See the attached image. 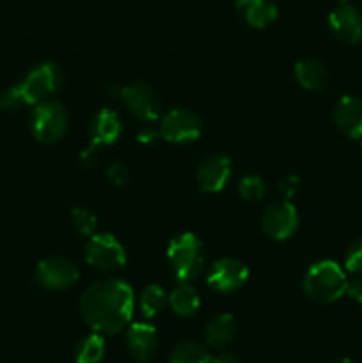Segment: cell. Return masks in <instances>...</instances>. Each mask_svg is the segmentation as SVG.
<instances>
[{
	"instance_id": "cell-30",
	"label": "cell",
	"mask_w": 362,
	"mask_h": 363,
	"mask_svg": "<svg viewBox=\"0 0 362 363\" xmlns=\"http://www.w3.org/2000/svg\"><path fill=\"white\" fill-rule=\"evenodd\" d=\"M98 149L96 145H89L87 149H84V151L80 152V163L85 167V169H89V167L94 165L96 162H98Z\"/></svg>"
},
{
	"instance_id": "cell-12",
	"label": "cell",
	"mask_w": 362,
	"mask_h": 363,
	"mask_svg": "<svg viewBox=\"0 0 362 363\" xmlns=\"http://www.w3.org/2000/svg\"><path fill=\"white\" fill-rule=\"evenodd\" d=\"M233 167L231 160L222 155L208 156L197 169V184L206 194H215L220 191L229 181Z\"/></svg>"
},
{
	"instance_id": "cell-34",
	"label": "cell",
	"mask_w": 362,
	"mask_h": 363,
	"mask_svg": "<svg viewBox=\"0 0 362 363\" xmlns=\"http://www.w3.org/2000/svg\"><path fill=\"white\" fill-rule=\"evenodd\" d=\"M334 363H353V362L348 360V358H343V360H337V362H334Z\"/></svg>"
},
{
	"instance_id": "cell-8",
	"label": "cell",
	"mask_w": 362,
	"mask_h": 363,
	"mask_svg": "<svg viewBox=\"0 0 362 363\" xmlns=\"http://www.w3.org/2000/svg\"><path fill=\"white\" fill-rule=\"evenodd\" d=\"M119 96L131 116H135L137 119L144 121V123H153V121L158 119L162 103H160V98L151 85L137 82V84L121 89Z\"/></svg>"
},
{
	"instance_id": "cell-15",
	"label": "cell",
	"mask_w": 362,
	"mask_h": 363,
	"mask_svg": "<svg viewBox=\"0 0 362 363\" xmlns=\"http://www.w3.org/2000/svg\"><path fill=\"white\" fill-rule=\"evenodd\" d=\"M337 130L350 138H362V101L353 96L339 99L334 110Z\"/></svg>"
},
{
	"instance_id": "cell-25",
	"label": "cell",
	"mask_w": 362,
	"mask_h": 363,
	"mask_svg": "<svg viewBox=\"0 0 362 363\" xmlns=\"http://www.w3.org/2000/svg\"><path fill=\"white\" fill-rule=\"evenodd\" d=\"M71 223H73L75 230L82 236H89L96 233V227H98V218L92 211L85 208H75L71 211Z\"/></svg>"
},
{
	"instance_id": "cell-13",
	"label": "cell",
	"mask_w": 362,
	"mask_h": 363,
	"mask_svg": "<svg viewBox=\"0 0 362 363\" xmlns=\"http://www.w3.org/2000/svg\"><path fill=\"white\" fill-rule=\"evenodd\" d=\"M329 27L341 41L355 45L362 39V14L350 4H339L329 14Z\"/></svg>"
},
{
	"instance_id": "cell-19",
	"label": "cell",
	"mask_w": 362,
	"mask_h": 363,
	"mask_svg": "<svg viewBox=\"0 0 362 363\" xmlns=\"http://www.w3.org/2000/svg\"><path fill=\"white\" fill-rule=\"evenodd\" d=\"M236 319L231 314H219L206 325V342L212 347H224L233 342V339L236 337Z\"/></svg>"
},
{
	"instance_id": "cell-29",
	"label": "cell",
	"mask_w": 362,
	"mask_h": 363,
	"mask_svg": "<svg viewBox=\"0 0 362 363\" xmlns=\"http://www.w3.org/2000/svg\"><path fill=\"white\" fill-rule=\"evenodd\" d=\"M298 188H300V179H298L297 176H293V174H291V176H286L279 183V190L283 191L284 197L286 199L295 197V194L298 191Z\"/></svg>"
},
{
	"instance_id": "cell-26",
	"label": "cell",
	"mask_w": 362,
	"mask_h": 363,
	"mask_svg": "<svg viewBox=\"0 0 362 363\" xmlns=\"http://www.w3.org/2000/svg\"><path fill=\"white\" fill-rule=\"evenodd\" d=\"M344 266L351 273H362V238L351 243L348 248L346 257H344Z\"/></svg>"
},
{
	"instance_id": "cell-2",
	"label": "cell",
	"mask_w": 362,
	"mask_h": 363,
	"mask_svg": "<svg viewBox=\"0 0 362 363\" xmlns=\"http://www.w3.org/2000/svg\"><path fill=\"white\" fill-rule=\"evenodd\" d=\"M348 279L334 261L314 262L304 277V293L316 303H334L346 294Z\"/></svg>"
},
{
	"instance_id": "cell-33",
	"label": "cell",
	"mask_w": 362,
	"mask_h": 363,
	"mask_svg": "<svg viewBox=\"0 0 362 363\" xmlns=\"http://www.w3.org/2000/svg\"><path fill=\"white\" fill-rule=\"evenodd\" d=\"M212 363H240V358L231 351H224V353L212 357Z\"/></svg>"
},
{
	"instance_id": "cell-23",
	"label": "cell",
	"mask_w": 362,
	"mask_h": 363,
	"mask_svg": "<svg viewBox=\"0 0 362 363\" xmlns=\"http://www.w3.org/2000/svg\"><path fill=\"white\" fill-rule=\"evenodd\" d=\"M138 303H141V312L144 318L148 319L156 318V315L165 308L167 294L162 287L153 284V286H148L144 291H142Z\"/></svg>"
},
{
	"instance_id": "cell-14",
	"label": "cell",
	"mask_w": 362,
	"mask_h": 363,
	"mask_svg": "<svg viewBox=\"0 0 362 363\" xmlns=\"http://www.w3.org/2000/svg\"><path fill=\"white\" fill-rule=\"evenodd\" d=\"M128 353L137 362H149L158 350V335L155 326L148 323H133L126 330Z\"/></svg>"
},
{
	"instance_id": "cell-17",
	"label": "cell",
	"mask_w": 362,
	"mask_h": 363,
	"mask_svg": "<svg viewBox=\"0 0 362 363\" xmlns=\"http://www.w3.org/2000/svg\"><path fill=\"white\" fill-rule=\"evenodd\" d=\"M236 11L254 28L268 27L279 16V9L272 0H236Z\"/></svg>"
},
{
	"instance_id": "cell-18",
	"label": "cell",
	"mask_w": 362,
	"mask_h": 363,
	"mask_svg": "<svg viewBox=\"0 0 362 363\" xmlns=\"http://www.w3.org/2000/svg\"><path fill=\"white\" fill-rule=\"evenodd\" d=\"M295 77H297L298 84L307 91H322L329 82V71L322 60L307 57V59H302L297 62Z\"/></svg>"
},
{
	"instance_id": "cell-4",
	"label": "cell",
	"mask_w": 362,
	"mask_h": 363,
	"mask_svg": "<svg viewBox=\"0 0 362 363\" xmlns=\"http://www.w3.org/2000/svg\"><path fill=\"white\" fill-rule=\"evenodd\" d=\"M64 82V73L55 62H45L34 67L23 80L20 82L18 89L23 98L25 105H38L46 101L53 92L60 89Z\"/></svg>"
},
{
	"instance_id": "cell-10",
	"label": "cell",
	"mask_w": 362,
	"mask_h": 363,
	"mask_svg": "<svg viewBox=\"0 0 362 363\" xmlns=\"http://www.w3.org/2000/svg\"><path fill=\"white\" fill-rule=\"evenodd\" d=\"M263 230L272 240L284 241L293 236L298 229L297 208L290 201H277L263 213Z\"/></svg>"
},
{
	"instance_id": "cell-5",
	"label": "cell",
	"mask_w": 362,
	"mask_h": 363,
	"mask_svg": "<svg viewBox=\"0 0 362 363\" xmlns=\"http://www.w3.org/2000/svg\"><path fill=\"white\" fill-rule=\"evenodd\" d=\"M67 130V112L59 101H41L31 116V131L43 144H55Z\"/></svg>"
},
{
	"instance_id": "cell-21",
	"label": "cell",
	"mask_w": 362,
	"mask_h": 363,
	"mask_svg": "<svg viewBox=\"0 0 362 363\" xmlns=\"http://www.w3.org/2000/svg\"><path fill=\"white\" fill-rule=\"evenodd\" d=\"M105 357V340L102 333H92L75 347V363H99Z\"/></svg>"
},
{
	"instance_id": "cell-11",
	"label": "cell",
	"mask_w": 362,
	"mask_h": 363,
	"mask_svg": "<svg viewBox=\"0 0 362 363\" xmlns=\"http://www.w3.org/2000/svg\"><path fill=\"white\" fill-rule=\"evenodd\" d=\"M248 279L247 266L233 257H224L213 262L208 273V286L216 293H234L241 289Z\"/></svg>"
},
{
	"instance_id": "cell-27",
	"label": "cell",
	"mask_w": 362,
	"mask_h": 363,
	"mask_svg": "<svg viewBox=\"0 0 362 363\" xmlns=\"http://www.w3.org/2000/svg\"><path fill=\"white\" fill-rule=\"evenodd\" d=\"M25 103L23 98H21L18 85H13L11 89H7L2 94V98H0V108L2 110H18Z\"/></svg>"
},
{
	"instance_id": "cell-31",
	"label": "cell",
	"mask_w": 362,
	"mask_h": 363,
	"mask_svg": "<svg viewBox=\"0 0 362 363\" xmlns=\"http://www.w3.org/2000/svg\"><path fill=\"white\" fill-rule=\"evenodd\" d=\"M346 294L350 298H353L357 303L362 305V279H357V280H351V282H348Z\"/></svg>"
},
{
	"instance_id": "cell-35",
	"label": "cell",
	"mask_w": 362,
	"mask_h": 363,
	"mask_svg": "<svg viewBox=\"0 0 362 363\" xmlns=\"http://www.w3.org/2000/svg\"><path fill=\"white\" fill-rule=\"evenodd\" d=\"M339 4H348V0H337Z\"/></svg>"
},
{
	"instance_id": "cell-16",
	"label": "cell",
	"mask_w": 362,
	"mask_h": 363,
	"mask_svg": "<svg viewBox=\"0 0 362 363\" xmlns=\"http://www.w3.org/2000/svg\"><path fill=\"white\" fill-rule=\"evenodd\" d=\"M121 131H123L121 117L112 110L103 108L92 117L91 126H89V137H91L92 145L103 147V145L114 144L121 137Z\"/></svg>"
},
{
	"instance_id": "cell-7",
	"label": "cell",
	"mask_w": 362,
	"mask_h": 363,
	"mask_svg": "<svg viewBox=\"0 0 362 363\" xmlns=\"http://www.w3.org/2000/svg\"><path fill=\"white\" fill-rule=\"evenodd\" d=\"M85 261L92 268L117 269L126 262V252L112 234H92L85 247Z\"/></svg>"
},
{
	"instance_id": "cell-20",
	"label": "cell",
	"mask_w": 362,
	"mask_h": 363,
	"mask_svg": "<svg viewBox=\"0 0 362 363\" xmlns=\"http://www.w3.org/2000/svg\"><path fill=\"white\" fill-rule=\"evenodd\" d=\"M169 305L174 314L181 315V318H190L199 311L201 298H199L195 287H192L188 282H181V286H177L169 294Z\"/></svg>"
},
{
	"instance_id": "cell-22",
	"label": "cell",
	"mask_w": 362,
	"mask_h": 363,
	"mask_svg": "<svg viewBox=\"0 0 362 363\" xmlns=\"http://www.w3.org/2000/svg\"><path fill=\"white\" fill-rule=\"evenodd\" d=\"M170 363H212L206 347L199 342H181L170 353Z\"/></svg>"
},
{
	"instance_id": "cell-6",
	"label": "cell",
	"mask_w": 362,
	"mask_h": 363,
	"mask_svg": "<svg viewBox=\"0 0 362 363\" xmlns=\"http://www.w3.org/2000/svg\"><path fill=\"white\" fill-rule=\"evenodd\" d=\"M202 123L197 113L187 108H174L167 113L160 124L163 140L172 144H188L201 137Z\"/></svg>"
},
{
	"instance_id": "cell-28",
	"label": "cell",
	"mask_w": 362,
	"mask_h": 363,
	"mask_svg": "<svg viewBox=\"0 0 362 363\" xmlns=\"http://www.w3.org/2000/svg\"><path fill=\"white\" fill-rule=\"evenodd\" d=\"M106 177H109V181H112L116 186H124V184L130 181V172H128V169L123 163L117 162L106 170Z\"/></svg>"
},
{
	"instance_id": "cell-1",
	"label": "cell",
	"mask_w": 362,
	"mask_h": 363,
	"mask_svg": "<svg viewBox=\"0 0 362 363\" xmlns=\"http://www.w3.org/2000/svg\"><path fill=\"white\" fill-rule=\"evenodd\" d=\"M80 314L96 333H119L133 315V289L119 279L98 280L82 294Z\"/></svg>"
},
{
	"instance_id": "cell-32",
	"label": "cell",
	"mask_w": 362,
	"mask_h": 363,
	"mask_svg": "<svg viewBox=\"0 0 362 363\" xmlns=\"http://www.w3.org/2000/svg\"><path fill=\"white\" fill-rule=\"evenodd\" d=\"M156 138H162V135H160V130H153V128H144L137 135V140L142 144H153L156 142Z\"/></svg>"
},
{
	"instance_id": "cell-9",
	"label": "cell",
	"mask_w": 362,
	"mask_h": 363,
	"mask_svg": "<svg viewBox=\"0 0 362 363\" xmlns=\"http://www.w3.org/2000/svg\"><path fill=\"white\" fill-rule=\"evenodd\" d=\"M35 275H38L39 284L43 287L60 291L75 286L78 277H80V272L71 259L62 257V255H52V257H46L39 262Z\"/></svg>"
},
{
	"instance_id": "cell-24",
	"label": "cell",
	"mask_w": 362,
	"mask_h": 363,
	"mask_svg": "<svg viewBox=\"0 0 362 363\" xmlns=\"http://www.w3.org/2000/svg\"><path fill=\"white\" fill-rule=\"evenodd\" d=\"M238 194H240L241 199H245V201L258 202L265 197L266 184L259 176L248 174V176L241 177V181L238 183Z\"/></svg>"
},
{
	"instance_id": "cell-3",
	"label": "cell",
	"mask_w": 362,
	"mask_h": 363,
	"mask_svg": "<svg viewBox=\"0 0 362 363\" xmlns=\"http://www.w3.org/2000/svg\"><path fill=\"white\" fill-rule=\"evenodd\" d=\"M170 269L180 282H190L204 268V245L195 234L183 233L174 238L167 248Z\"/></svg>"
}]
</instances>
